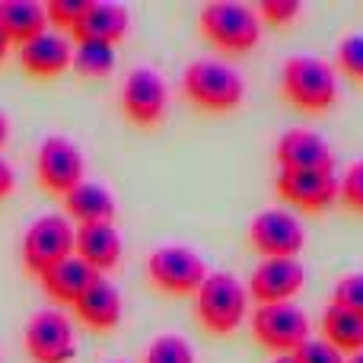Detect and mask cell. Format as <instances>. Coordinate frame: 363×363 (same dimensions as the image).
I'll return each instance as SVG.
<instances>
[{"label": "cell", "mask_w": 363, "mask_h": 363, "mask_svg": "<svg viewBox=\"0 0 363 363\" xmlns=\"http://www.w3.org/2000/svg\"><path fill=\"white\" fill-rule=\"evenodd\" d=\"M249 313V287L233 271H207L194 294V315L211 335H233Z\"/></svg>", "instance_id": "6da1fadb"}, {"label": "cell", "mask_w": 363, "mask_h": 363, "mask_svg": "<svg viewBox=\"0 0 363 363\" xmlns=\"http://www.w3.org/2000/svg\"><path fill=\"white\" fill-rule=\"evenodd\" d=\"M182 93L204 112H233L245 96V80L217 57H198L182 70Z\"/></svg>", "instance_id": "7a4b0ae2"}, {"label": "cell", "mask_w": 363, "mask_h": 363, "mask_svg": "<svg viewBox=\"0 0 363 363\" xmlns=\"http://www.w3.org/2000/svg\"><path fill=\"white\" fill-rule=\"evenodd\" d=\"M281 89L303 112H328L338 102V70L315 55H294L281 67Z\"/></svg>", "instance_id": "3957f363"}, {"label": "cell", "mask_w": 363, "mask_h": 363, "mask_svg": "<svg viewBox=\"0 0 363 363\" xmlns=\"http://www.w3.org/2000/svg\"><path fill=\"white\" fill-rule=\"evenodd\" d=\"M198 26L211 45L223 51H252L262 38L258 10L239 0H211L201 6Z\"/></svg>", "instance_id": "277c9868"}, {"label": "cell", "mask_w": 363, "mask_h": 363, "mask_svg": "<svg viewBox=\"0 0 363 363\" xmlns=\"http://www.w3.org/2000/svg\"><path fill=\"white\" fill-rule=\"evenodd\" d=\"M74 230L70 217L64 213H42L23 233V264L35 277H42L57 262L74 255Z\"/></svg>", "instance_id": "5b68a950"}, {"label": "cell", "mask_w": 363, "mask_h": 363, "mask_svg": "<svg viewBox=\"0 0 363 363\" xmlns=\"http://www.w3.org/2000/svg\"><path fill=\"white\" fill-rule=\"evenodd\" d=\"M147 277L163 294L188 296V294H198V287L204 284L207 264L188 245H160L147 258Z\"/></svg>", "instance_id": "8992f818"}, {"label": "cell", "mask_w": 363, "mask_h": 363, "mask_svg": "<svg viewBox=\"0 0 363 363\" xmlns=\"http://www.w3.org/2000/svg\"><path fill=\"white\" fill-rule=\"evenodd\" d=\"M23 345L32 363H70L77 354V335L67 315L61 309L48 306L29 315Z\"/></svg>", "instance_id": "52a82bcc"}, {"label": "cell", "mask_w": 363, "mask_h": 363, "mask_svg": "<svg viewBox=\"0 0 363 363\" xmlns=\"http://www.w3.org/2000/svg\"><path fill=\"white\" fill-rule=\"evenodd\" d=\"M252 335L274 354H294L309 338V315L290 303H264L252 313Z\"/></svg>", "instance_id": "ba28073f"}, {"label": "cell", "mask_w": 363, "mask_h": 363, "mask_svg": "<svg viewBox=\"0 0 363 363\" xmlns=\"http://www.w3.org/2000/svg\"><path fill=\"white\" fill-rule=\"evenodd\" d=\"M249 242L264 258H296L306 245V230L287 207L258 211L249 223Z\"/></svg>", "instance_id": "9c48e42d"}, {"label": "cell", "mask_w": 363, "mask_h": 363, "mask_svg": "<svg viewBox=\"0 0 363 363\" xmlns=\"http://www.w3.org/2000/svg\"><path fill=\"white\" fill-rule=\"evenodd\" d=\"M35 172L38 182L48 188L51 194H67L86 179V160L83 150L64 134H48L38 144V157H35Z\"/></svg>", "instance_id": "30bf717a"}, {"label": "cell", "mask_w": 363, "mask_h": 363, "mask_svg": "<svg viewBox=\"0 0 363 363\" xmlns=\"http://www.w3.org/2000/svg\"><path fill=\"white\" fill-rule=\"evenodd\" d=\"M166 102H169V89L160 70L153 67H134L128 70L125 83H121V108L138 128L157 125L166 115Z\"/></svg>", "instance_id": "8fae6325"}, {"label": "cell", "mask_w": 363, "mask_h": 363, "mask_svg": "<svg viewBox=\"0 0 363 363\" xmlns=\"http://www.w3.org/2000/svg\"><path fill=\"white\" fill-rule=\"evenodd\" d=\"M277 194L306 213H322L338 201L335 169H277Z\"/></svg>", "instance_id": "7c38bea8"}, {"label": "cell", "mask_w": 363, "mask_h": 363, "mask_svg": "<svg viewBox=\"0 0 363 363\" xmlns=\"http://www.w3.org/2000/svg\"><path fill=\"white\" fill-rule=\"evenodd\" d=\"M306 284V268L300 258H262L249 277V300L258 306L264 303H290Z\"/></svg>", "instance_id": "4fadbf2b"}, {"label": "cell", "mask_w": 363, "mask_h": 363, "mask_svg": "<svg viewBox=\"0 0 363 363\" xmlns=\"http://www.w3.org/2000/svg\"><path fill=\"white\" fill-rule=\"evenodd\" d=\"M274 157L281 169H335V150L313 128H290L277 138Z\"/></svg>", "instance_id": "5bb4252c"}, {"label": "cell", "mask_w": 363, "mask_h": 363, "mask_svg": "<svg viewBox=\"0 0 363 363\" xmlns=\"http://www.w3.org/2000/svg\"><path fill=\"white\" fill-rule=\"evenodd\" d=\"M19 67L32 77H57L70 67L74 61V45L61 35V32H42V35L29 38L19 45L16 51Z\"/></svg>", "instance_id": "9a60e30c"}, {"label": "cell", "mask_w": 363, "mask_h": 363, "mask_svg": "<svg viewBox=\"0 0 363 363\" xmlns=\"http://www.w3.org/2000/svg\"><path fill=\"white\" fill-rule=\"evenodd\" d=\"M74 255L83 258L93 271H108L121 262V236L115 220L106 223H80L74 230Z\"/></svg>", "instance_id": "2e32d148"}, {"label": "cell", "mask_w": 363, "mask_h": 363, "mask_svg": "<svg viewBox=\"0 0 363 363\" xmlns=\"http://www.w3.org/2000/svg\"><path fill=\"white\" fill-rule=\"evenodd\" d=\"M128 26H131V13L125 4H115V0H93V6L86 10V16L74 26V38L77 42H108L118 45L128 35Z\"/></svg>", "instance_id": "e0dca14e"}, {"label": "cell", "mask_w": 363, "mask_h": 363, "mask_svg": "<svg viewBox=\"0 0 363 363\" xmlns=\"http://www.w3.org/2000/svg\"><path fill=\"white\" fill-rule=\"evenodd\" d=\"M99 271H93L83 258L70 255L64 262H57L55 268H48L38 281H42V290L51 296L55 303H64V306H74L96 281H99Z\"/></svg>", "instance_id": "ac0fdd59"}, {"label": "cell", "mask_w": 363, "mask_h": 363, "mask_svg": "<svg viewBox=\"0 0 363 363\" xmlns=\"http://www.w3.org/2000/svg\"><path fill=\"white\" fill-rule=\"evenodd\" d=\"M121 309H125V306H121L118 287H115L112 281H106V277H99V281H96L93 287H89L86 294L74 303L77 319H80L83 325L96 328V332H108V328L118 325V322H121Z\"/></svg>", "instance_id": "d6986e66"}, {"label": "cell", "mask_w": 363, "mask_h": 363, "mask_svg": "<svg viewBox=\"0 0 363 363\" xmlns=\"http://www.w3.org/2000/svg\"><path fill=\"white\" fill-rule=\"evenodd\" d=\"M64 207H67V217L77 220V226L115 220V194L106 185H99V182L83 179L74 191L64 194Z\"/></svg>", "instance_id": "ffe728a7"}, {"label": "cell", "mask_w": 363, "mask_h": 363, "mask_svg": "<svg viewBox=\"0 0 363 363\" xmlns=\"http://www.w3.org/2000/svg\"><path fill=\"white\" fill-rule=\"evenodd\" d=\"M0 29L16 45L48 32V13L38 0H0Z\"/></svg>", "instance_id": "44dd1931"}, {"label": "cell", "mask_w": 363, "mask_h": 363, "mask_svg": "<svg viewBox=\"0 0 363 363\" xmlns=\"http://www.w3.org/2000/svg\"><path fill=\"white\" fill-rule=\"evenodd\" d=\"M322 338L335 345L341 354L363 351V315H354L347 309L328 303L322 313Z\"/></svg>", "instance_id": "7402d4cb"}, {"label": "cell", "mask_w": 363, "mask_h": 363, "mask_svg": "<svg viewBox=\"0 0 363 363\" xmlns=\"http://www.w3.org/2000/svg\"><path fill=\"white\" fill-rule=\"evenodd\" d=\"M70 67L83 77H106L115 67V45L108 42H77Z\"/></svg>", "instance_id": "603a6c76"}, {"label": "cell", "mask_w": 363, "mask_h": 363, "mask_svg": "<svg viewBox=\"0 0 363 363\" xmlns=\"http://www.w3.org/2000/svg\"><path fill=\"white\" fill-rule=\"evenodd\" d=\"M144 363H194V347L188 338L176 332L157 335L144 354Z\"/></svg>", "instance_id": "cb8c5ba5"}, {"label": "cell", "mask_w": 363, "mask_h": 363, "mask_svg": "<svg viewBox=\"0 0 363 363\" xmlns=\"http://www.w3.org/2000/svg\"><path fill=\"white\" fill-rule=\"evenodd\" d=\"M335 64L345 77L363 83V32H354V35H345L335 48Z\"/></svg>", "instance_id": "d4e9b609"}, {"label": "cell", "mask_w": 363, "mask_h": 363, "mask_svg": "<svg viewBox=\"0 0 363 363\" xmlns=\"http://www.w3.org/2000/svg\"><path fill=\"white\" fill-rule=\"evenodd\" d=\"M338 201L354 213H363V160H354L338 176Z\"/></svg>", "instance_id": "484cf974"}, {"label": "cell", "mask_w": 363, "mask_h": 363, "mask_svg": "<svg viewBox=\"0 0 363 363\" xmlns=\"http://www.w3.org/2000/svg\"><path fill=\"white\" fill-rule=\"evenodd\" d=\"M332 303L354 315H363V271H354V274H345L338 284H335Z\"/></svg>", "instance_id": "4316f807"}, {"label": "cell", "mask_w": 363, "mask_h": 363, "mask_svg": "<svg viewBox=\"0 0 363 363\" xmlns=\"http://www.w3.org/2000/svg\"><path fill=\"white\" fill-rule=\"evenodd\" d=\"M93 6V0H48L45 4V13H48L51 26H61V29H74L86 10Z\"/></svg>", "instance_id": "83f0119b"}, {"label": "cell", "mask_w": 363, "mask_h": 363, "mask_svg": "<svg viewBox=\"0 0 363 363\" xmlns=\"http://www.w3.org/2000/svg\"><path fill=\"white\" fill-rule=\"evenodd\" d=\"M294 357H296V363H345L347 360L335 345H328L325 338H313V335L296 347Z\"/></svg>", "instance_id": "f1b7e54d"}, {"label": "cell", "mask_w": 363, "mask_h": 363, "mask_svg": "<svg viewBox=\"0 0 363 363\" xmlns=\"http://www.w3.org/2000/svg\"><path fill=\"white\" fill-rule=\"evenodd\" d=\"M300 10H303L300 0H262L258 4V19H264L271 26H284L300 16Z\"/></svg>", "instance_id": "f546056e"}, {"label": "cell", "mask_w": 363, "mask_h": 363, "mask_svg": "<svg viewBox=\"0 0 363 363\" xmlns=\"http://www.w3.org/2000/svg\"><path fill=\"white\" fill-rule=\"evenodd\" d=\"M13 188H16V172H13V166L6 163L4 157H0V198L13 194Z\"/></svg>", "instance_id": "4dcf8cb0"}, {"label": "cell", "mask_w": 363, "mask_h": 363, "mask_svg": "<svg viewBox=\"0 0 363 363\" xmlns=\"http://www.w3.org/2000/svg\"><path fill=\"white\" fill-rule=\"evenodd\" d=\"M6 138H10V118H6V115L0 112V147L6 144Z\"/></svg>", "instance_id": "1f68e13d"}, {"label": "cell", "mask_w": 363, "mask_h": 363, "mask_svg": "<svg viewBox=\"0 0 363 363\" xmlns=\"http://www.w3.org/2000/svg\"><path fill=\"white\" fill-rule=\"evenodd\" d=\"M10 45H13V42H10V38H6V32L0 29V61H4V57L10 55Z\"/></svg>", "instance_id": "d6a6232c"}, {"label": "cell", "mask_w": 363, "mask_h": 363, "mask_svg": "<svg viewBox=\"0 0 363 363\" xmlns=\"http://www.w3.org/2000/svg\"><path fill=\"white\" fill-rule=\"evenodd\" d=\"M271 363H296V357H294V354H277Z\"/></svg>", "instance_id": "836d02e7"}, {"label": "cell", "mask_w": 363, "mask_h": 363, "mask_svg": "<svg viewBox=\"0 0 363 363\" xmlns=\"http://www.w3.org/2000/svg\"><path fill=\"white\" fill-rule=\"evenodd\" d=\"M345 363H363V351H357V354H351Z\"/></svg>", "instance_id": "e575fe53"}, {"label": "cell", "mask_w": 363, "mask_h": 363, "mask_svg": "<svg viewBox=\"0 0 363 363\" xmlns=\"http://www.w3.org/2000/svg\"><path fill=\"white\" fill-rule=\"evenodd\" d=\"M115 363H125V360H115Z\"/></svg>", "instance_id": "d590c367"}]
</instances>
